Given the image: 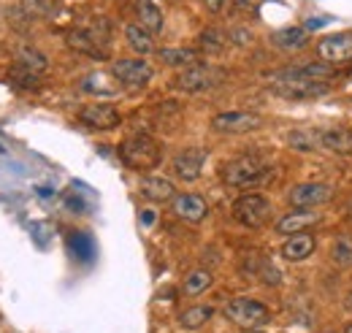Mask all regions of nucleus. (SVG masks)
<instances>
[{"label":"nucleus","mask_w":352,"mask_h":333,"mask_svg":"<svg viewBox=\"0 0 352 333\" xmlns=\"http://www.w3.org/2000/svg\"><path fill=\"white\" fill-rule=\"evenodd\" d=\"M317 54L325 63H344L352 60V33H333L317 41Z\"/></svg>","instance_id":"nucleus-13"},{"label":"nucleus","mask_w":352,"mask_h":333,"mask_svg":"<svg viewBox=\"0 0 352 333\" xmlns=\"http://www.w3.org/2000/svg\"><path fill=\"white\" fill-rule=\"evenodd\" d=\"M41 74H36V71H30V68H25V65H14V71L8 74V82L14 84L16 89H38V84H41V79H38Z\"/></svg>","instance_id":"nucleus-30"},{"label":"nucleus","mask_w":352,"mask_h":333,"mask_svg":"<svg viewBox=\"0 0 352 333\" xmlns=\"http://www.w3.org/2000/svg\"><path fill=\"white\" fill-rule=\"evenodd\" d=\"M331 87L328 82H304V79H274L271 92L285 98V100H311V98H322Z\"/></svg>","instance_id":"nucleus-7"},{"label":"nucleus","mask_w":352,"mask_h":333,"mask_svg":"<svg viewBox=\"0 0 352 333\" xmlns=\"http://www.w3.org/2000/svg\"><path fill=\"white\" fill-rule=\"evenodd\" d=\"M92 28H74L68 30L65 43L74 52H82L95 60H106L109 57V22L106 19H92Z\"/></svg>","instance_id":"nucleus-2"},{"label":"nucleus","mask_w":352,"mask_h":333,"mask_svg":"<svg viewBox=\"0 0 352 333\" xmlns=\"http://www.w3.org/2000/svg\"><path fill=\"white\" fill-rule=\"evenodd\" d=\"M152 219H155V211H141V222L144 225H152Z\"/></svg>","instance_id":"nucleus-36"},{"label":"nucleus","mask_w":352,"mask_h":333,"mask_svg":"<svg viewBox=\"0 0 352 333\" xmlns=\"http://www.w3.org/2000/svg\"><path fill=\"white\" fill-rule=\"evenodd\" d=\"M68 250L79 263H92L95 260V241L85 230H74L68 233Z\"/></svg>","instance_id":"nucleus-24"},{"label":"nucleus","mask_w":352,"mask_h":333,"mask_svg":"<svg viewBox=\"0 0 352 333\" xmlns=\"http://www.w3.org/2000/svg\"><path fill=\"white\" fill-rule=\"evenodd\" d=\"M233 217L244 228H263L265 222L271 219V204H268V198L261 195V193L239 195L236 204H233Z\"/></svg>","instance_id":"nucleus-5"},{"label":"nucleus","mask_w":352,"mask_h":333,"mask_svg":"<svg viewBox=\"0 0 352 333\" xmlns=\"http://www.w3.org/2000/svg\"><path fill=\"white\" fill-rule=\"evenodd\" d=\"M141 195L155 204H166V201H174L179 193H176L174 182H168L163 176H146V179H141Z\"/></svg>","instance_id":"nucleus-17"},{"label":"nucleus","mask_w":352,"mask_h":333,"mask_svg":"<svg viewBox=\"0 0 352 333\" xmlns=\"http://www.w3.org/2000/svg\"><path fill=\"white\" fill-rule=\"evenodd\" d=\"M247 333H258V331H247Z\"/></svg>","instance_id":"nucleus-42"},{"label":"nucleus","mask_w":352,"mask_h":333,"mask_svg":"<svg viewBox=\"0 0 352 333\" xmlns=\"http://www.w3.org/2000/svg\"><path fill=\"white\" fill-rule=\"evenodd\" d=\"M333 201V187L331 184H320V182H307V184H296L287 193V204L293 208H314L322 204Z\"/></svg>","instance_id":"nucleus-10"},{"label":"nucleus","mask_w":352,"mask_h":333,"mask_svg":"<svg viewBox=\"0 0 352 333\" xmlns=\"http://www.w3.org/2000/svg\"><path fill=\"white\" fill-rule=\"evenodd\" d=\"M206 163V149H182L174 158V173L182 182H195Z\"/></svg>","instance_id":"nucleus-15"},{"label":"nucleus","mask_w":352,"mask_h":333,"mask_svg":"<svg viewBox=\"0 0 352 333\" xmlns=\"http://www.w3.org/2000/svg\"><path fill=\"white\" fill-rule=\"evenodd\" d=\"M152 65L146 60H138V57H131V60H117L111 65V76L120 84L131 87V89H141L152 82Z\"/></svg>","instance_id":"nucleus-8"},{"label":"nucleus","mask_w":352,"mask_h":333,"mask_svg":"<svg viewBox=\"0 0 352 333\" xmlns=\"http://www.w3.org/2000/svg\"><path fill=\"white\" fill-rule=\"evenodd\" d=\"M157 57L166 63V65H171V68H192V65H198L201 63V52L198 49H160L157 52Z\"/></svg>","instance_id":"nucleus-23"},{"label":"nucleus","mask_w":352,"mask_h":333,"mask_svg":"<svg viewBox=\"0 0 352 333\" xmlns=\"http://www.w3.org/2000/svg\"><path fill=\"white\" fill-rule=\"evenodd\" d=\"M225 317L230 323H236L244 331H261L263 325L271 323V312L268 306L255 301V298H233L225 303Z\"/></svg>","instance_id":"nucleus-3"},{"label":"nucleus","mask_w":352,"mask_h":333,"mask_svg":"<svg viewBox=\"0 0 352 333\" xmlns=\"http://www.w3.org/2000/svg\"><path fill=\"white\" fill-rule=\"evenodd\" d=\"M174 214L179 219L190 222V225H198V222H204V219L209 217V206H206V201H204L201 195H195V193H182V195L174 198Z\"/></svg>","instance_id":"nucleus-14"},{"label":"nucleus","mask_w":352,"mask_h":333,"mask_svg":"<svg viewBox=\"0 0 352 333\" xmlns=\"http://www.w3.org/2000/svg\"><path fill=\"white\" fill-rule=\"evenodd\" d=\"M325 25H328V19H325V17H309L307 25H304V28H307L309 33H311V30H322Z\"/></svg>","instance_id":"nucleus-32"},{"label":"nucleus","mask_w":352,"mask_h":333,"mask_svg":"<svg viewBox=\"0 0 352 333\" xmlns=\"http://www.w3.org/2000/svg\"><path fill=\"white\" fill-rule=\"evenodd\" d=\"M79 122L92 130H111L122 122V117L111 103H92L79 111Z\"/></svg>","instance_id":"nucleus-12"},{"label":"nucleus","mask_w":352,"mask_h":333,"mask_svg":"<svg viewBox=\"0 0 352 333\" xmlns=\"http://www.w3.org/2000/svg\"><path fill=\"white\" fill-rule=\"evenodd\" d=\"M344 309H347V312H352V290L344 295Z\"/></svg>","instance_id":"nucleus-38"},{"label":"nucleus","mask_w":352,"mask_h":333,"mask_svg":"<svg viewBox=\"0 0 352 333\" xmlns=\"http://www.w3.org/2000/svg\"><path fill=\"white\" fill-rule=\"evenodd\" d=\"M225 3H228V0H204L206 11H212V14H220L222 8H225Z\"/></svg>","instance_id":"nucleus-34"},{"label":"nucleus","mask_w":352,"mask_h":333,"mask_svg":"<svg viewBox=\"0 0 352 333\" xmlns=\"http://www.w3.org/2000/svg\"><path fill=\"white\" fill-rule=\"evenodd\" d=\"M320 133L322 130H311V127H298V130H290L287 133V144L296 149V152H317L322 149V141H320Z\"/></svg>","instance_id":"nucleus-21"},{"label":"nucleus","mask_w":352,"mask_h":333,"mask_svg":"<svg viewBox=\"0 0 352 333\" xmlns=\"http://www.w3.org/2000/svg\"><path fill=\"white\" fill-rule=\"evenodd\" d=\"M344 333H352V323L347 325V328H344Z\"/></svg>","instance_id":"nucleus-39"},{"label":"nucleus","mask_w":352,"mask_h":333,"mask_svg":"<svg viewBox=\"0 0 352 333\" xmlns=\"http://www.w3.org/2000/svg\"><path fill=\"white\" fill-rule=\"evenodd\" d=\"M120 160L133 171H152L160 166L163 152L155 138L141 133V136H131L120 144Z\"/></svg>","instance_id":"nucleus-1"},{"label":"nucleus","mask_w":352,"mask_h":333,"mask_svg":"<svg viewBox=\"0 0 352 333\" xmlns=\"http://www.w3.org/2000/svg\"><path fill=\"white\" fill-rule=\"evenodd\" d=\"M3 152H6V149H3V144H0V155H3Z\"/></svg>","instance_id":"nucleus-40"},{"label":"nucleus","mask_w":352,"mask_h":333,"mask_svg":"<svg viewBox=\"0 0 352 333\" xmlns=\"http://www.w3.org/2000/svg\"><path fill=\"white\" fill-rule=\"evenodd\" d=\"M271 43L276 49H282V52H301L309 43V30L307 28H296V25L293 28H282V30H276L271 36Z\"/></svg>","instance_id":"nucleus-19"},{"label":"nucleus","mask_w":352,"mask_h":333,"mask_svg":"<svg viewBox=\"0 0 352 333\" xmlns=\"http://www.w3.org/2000/svg\"><path fill=\"white\" fill-rule=\"evenodd\" d=\"M212 271H206V268H195V271H190L187 277H184V282H182V292L184 295H201V292H206L212 288Z\"/></svg>","instance_id":"nucleus-28"},{"label":"nucleus","mask_w":352,"mask_h":333,"mask_svg":"<svg viewBox=\"0 0 352 333\" xmlns=\"http://www.w3.org/2000/svg\"><path fill=\"white\" fill-rule=\"evenodd\" d=\"M16 63H19V65H25V68H30V71H36V74H44L46 68H49L46 54H41L38 49H33L30 43L16 46Z\"/></svg>","instance_id":"nucleus-27"},{"label":"nucleus","mask_w":352,"mask_h":333,"mask_svg":"<svg viewBox=\"0 0 352 333\" xmlns=\"http://www.w3.org/2000/svg\"><path fill=\"white\" fill-rule=\"evenodd\" d=\"M322 149L331 155H352V130L350 127H331L320 133Z\"/></svg>","instance_id":"nucleus-18"},{"label":"nucleus","mask_w":352,"mask_h":333,"mask_svg":"<svg viewBox=\"0 0 352 333\" xmlns=\"http://www.w3.org/2000/svg\"><path fill=\"white\" fill-rule=\"evenodd\" d=\"M222 82V74L212 65H192V68H184L179 76L174 79V87L179 92H206V89H214Z\"/></svg>","instance_id":"nucleus-6"},{"label":"nucleus","mask_w":352,"mask_h":333,"mask_svg":"<svg viewBox=\"0 0 352 333\" xmlns=\"http://www.w3.org/2000/svg\"><path fill=\"white\" fill-rule=\"evenodd\" d=\"M65 206L74 208V211H85V201L76 193H71V195H65Z\"/></svg>","instance_id":"nucleus-33"},{"label":"nucleus","mask_w":352,"mask_h":333,"mask_svg":"<svg viewBox=\"0 0 352 333\" xmlns=\"http://www.w3.org/2000/svg\"><path fill=\"white\" fill-rule=\"evenodd\" d=\"M268 176V166L258 155H241L222 166V182L230 187H250L258 184Z\"/></svg>","instance_id":"nucleus-4"},{"label":"nucleus","mask_w":352,"mask_h":333,"mask_svg":"<svg viewBox=\"0 0 352 333\" xmlns=\"http://www.w3.org/2000/svg\"><path fill=\"white\" fill-rule=\"evenodd\" d=\"M255 6V0H233V11H250Z\"/></svg>","instance_id":"nucleus-35"},{"label":"nucleus","mask_w":352,"mask_h":333,"mask_svg":"<svg viewBox=\"0 0 352 333\" xmlns=\"http://www.w3.org/2000/svg\"><path fill=\"white\" fill-rule=\"evenodd\" d=\"M331 260L339 268H352V236H336L331 247Z\"/></svg>","instance_id":"nucleus-31"},{"label":"nucleus","mask_w":352,"mask_h":333,"mask_svg":"<svg viewBox=\"0 0 352 333\" xmlns=\"http://www.w3.org/2000/svg\"><path fill=\"white\" fill-rule=\"evenodd\" d=\"M36 193H38L41 198H52V195H54V190H49V187H36Z\"/></svg>","instance_id":"nucleus-37"},{"label":"nucleus","mask_w":352,"mask_h":333,"mask_svg":"<svg viewBox=\"0 0 352 333\" xmlns=\"http://www.w3.org/2000/svg\"><path fill=\"white\" fill-rule=\"evenodd\" d=\"M138 25L146 28L152 36L163 33L166 22H163V11H160V6L155 0H138Z\"/></svg>","instance_id":"nucleus-22"},{"label":"nucleus","mask_w":352,"mask_h":333,"mask_svg":"<svg viewBox=\"0 0 352 333\" xmlns=\"http://www.w3.org/2000/svg\"><path fill=\"white\" fill-rule=\"evenodd\" d=\"M263 125L261 114L255 111H222L212 120V130L225 133V136H244V133H252Z\"/></svg>","instance_id":"nucleus-9"},{"label":"nucleus","mask_w":352,"mask_h":333,"mask_svg":"<svg viewBox=\"0 0 352 333\" xmlns=\"http://www.w3.org/2000/svg\"><path fill=\"white\" fill-rule=\"evenodd\" d=\"M125 39L135 54H152L155 52V41H152V33L141 25H128L125 28Z\"/></svg>","instance_id":"nucleus-26"},{"label":"nucleus","mask_w":352,"mask_h":333,"mask_svg":"<svg viewBox=\"0 0 352 333\" xmlns=\"http://www.w3.org/2000/svg\"><path fill=\"white\" fill-rule=\"evenodd\" d=\"M212 314H214V309H212V306H206V303L187 306V309L179 314V325H182L184 331H198L201 325H206V323L212 320Z\"/></svg>","instance_id":"nucleus-25"},{"label":"nucleus","mask_w":352,"mask_h":333,"mask_svg":"<svg viewBox=\"0 0 352 333\" xmlns=\"http://www.w3.org/2000/svg\"><path fill=\"white\" fill-rule=\"evenodd\" d=\"M311 252H314V239L309 236L307 230H304V233H293V236L282 244V257L290 260V263H301V260H307Z\"/></svg>","instance_id":"nucleus-20"},{"label":"nucleus","mask_w":352,"mask_h":333,"mask_svg":"<svg viewBox=\"0 0 352 333\" xmlns=\"http://www.w3.org/2000/svg\"><path fill=\"white\" fill-rule=\"evenodd\" d=\"M350 217H352V201H350Z\"/></svg>","instance_id":"nucleus-41"},{"label":"nucleus","mask_w":352,"mask_h":333,"mask_svg":"<svg viewBox=\"0 0 352 333\" xmlns=\"http://www.w3.org/2000/svg\"><path fill=\"white\" fill-rule=\"evenodd\" d=\"M274 79H304V82H333L336 79V68L328 65L325 60L320 63H304V65H293L285 68L279 74H274Z\"/></svg>","instance_id":"nucleus-11"},{"label":"nucleus","mask_w":352,"mask_h":333,"mask_svg":"<svg viewBox=\"0 0 352 333\" xmlns=\"http://www.w3.org/2000/svg\"><path fill=\"white\" fill-rule=\"evenodd\" d=\"M225 46H228V36L217 28H209L198 36V52H204V54H222Z\"/></svg>","instance_id":"nucleus-29"},{"label":"nucleus","mask_w":352,"mask_h":333,"mask_svg":"<svg viewBox=\"0 0 352 333\" xmlns=\"http://www.w3.org/2000/svg\"><path fill=\"white\" fill-rule=\"evenodd\" d=\"M317 222H320V214H314L311 208H296V211L285 214L274 228H276V233H282V236H293V233H304L307 228L317 225Z\"/></svg>","instance_id":"nucleus-16"}]
</instances>
